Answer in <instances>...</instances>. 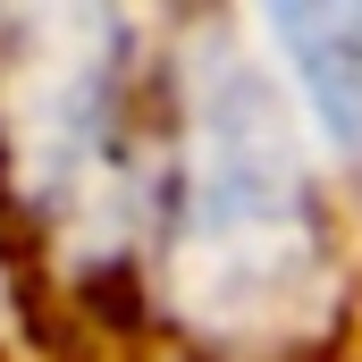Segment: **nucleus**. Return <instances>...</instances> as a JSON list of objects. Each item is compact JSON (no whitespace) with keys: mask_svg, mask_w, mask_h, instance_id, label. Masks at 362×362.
<instances>
[{"mask_svg":"<svg viewBox=\"0 0 362 362\" xmlns=\"http://www.w3.org/2000/svg\"><path fill=\"white\" fill-rule=\"evenodd\" d=\"M337 236L303 144L262 85V68L219 42L211 68H185V127L169 177V295L194 346L270 354L303 337V312L329 303Z\"/></svg>","mask_w":362,"mask_h":362,"instance_id":"f257e3e1","label":"nucleus"},{"mask_svg":"<svg viewBox=\"0 0 362 362\" xmlns=\"http://www.w3.org/2000/svg\"><path fill=\"white\" fill-rule=\"evenodd\" d=\"M270 34L286 42L295 76L320 110L329 152L362 169V8H270Z\"/></svg>","mask_w":362,"mask_h":362,"instance_id":"f03ea898","label":"nucleus"}]
</instances>
